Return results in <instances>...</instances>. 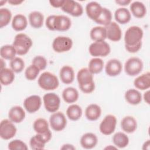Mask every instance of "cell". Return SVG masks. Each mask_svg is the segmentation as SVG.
I'll use <instances>...</instances> for the list:
<instances>
[{
  "mask_svg": "<svg viewBox=\"0 0 150 150\" xmlns=\"http://www.w3.org/2000/svg\"><path fill=\"white\" fill-rule=\"evenodd\" d=\"M77 80L80 90L84 93H91L95 89L93 75L88 68L84 67L79 70Z\"/></svg>",
  "mask_w": 150,
  "mask_h": 150,
  "instance_id": "1",
  "label": "cell"
},
{
  "mask_svg": "<svg viewBox=\"0 0 150 150\" xmlns=\"http://www.w3.org/2000/svg\"><path fill=\"white\" fill-rule=\"evenodd\" d=\"M144 32L142 29L137 26H132L128 28L124 35L125 47L142 46V39Z\"/></svg>",
  "mask_w": 150,
  "mask_h": 150,
  "instance_id": "2",
  "label": "cell"
},
{
  "mask_svg": "<svg viewBox=\"0 0 150 150\" xmlns=\"http://www.w3.org/2000/svg\"><path fill=\"white\" fill-rule=\"evenodd\" d=\"M32 40L25 33L17 34L13 40L12 45L15 47L18 55L26 54L32 46Z\"/></svg>",
  "mask_w": 150,
  "mask_h": 150,
  "instance_id": "3",
  "label": "cell"
},
{
  "mask_svg": "<svg viewBox=\"0 0 150 150\" xmlns=\"http://www.w3.org/2000/svg\"><path fill=\"white\" fill-rule=\"evenodd\" d=\"M38 83L39 87L45 90H55L59 85L57 76L49 71H45L41 74L38 79Z\"/></svg>",
  "mask_w": 150,
  "mask_h": 150,
  "instance_id": "4",
  "label": "cell"
},
{
  "mask_svg": "<svg viewBox=\"0 0 150 150\" xmlns=\"http://www.w3.org/2000/svg\"><path fill=\"white\" fill-rule=\"evenodd\" d=\"M90 54L94 57H105L111 52L109 44L105 40L97 41L92 43L89 47Z\"/></svg>",
  "mask_w": 150,
  "mask_h": 150,
  "instance_id": "5",
  "label": "cell"
},
{
  "mask_svg": "<svg viewBox=\"0 0 150 150\" xmlns=\"http://www.w3.org/2000/svg\"><path fill=\"white\" fill-rule=\"evenodd\" d=\"M143 66V62L139 58L132 57L128 59L125 63L124 70L128 76H135L141 73Z\"/></svg>",
  "mask_w": 150,
  "mask_h": 150,
  "instance_id": "6",
  "label": "cell"
},
{
  "mask_svg": "<svg viewBox=\"0 0 150 150\" xmlns=\"http://www.w3.org/2000/svg\"><path fill=\"white\" fill-rule=\"evenodd\" d=\"M45 109L49 112H56L60 105V99L57 94L54 93H48L43 97Z\"/></svg>",
  "mask_w": 150,
  "mask_h": 150,
  "instance_id": "7",
  "label": "cell"
},
{
  "mask_svg": "<svg viewBox=\"0 0 150 150\" xmlns=\"http://www.w3.org/2000/svg\"><path fill=\"white\" fill-rule=\"evenodd\" d=\"M116 125L117 118L115 116L112 114L107 115L100 124V131L105 135H110L114 132Z\"/></svg>",
  "mask_w": 150,
  "mask_h": 150,
  "instance_id": "8",
  "label": "cell"
},
{
  "mask_svg": "<svg viewBox=\"0 0 150 150\" xmlns=\"http://www.w3.org/2000/svg\"><path fill=\"white\" fill-rule=\"evenodd\" d=\"M33 128L37 134H41L47 142H48L52 138V132L49 128V124L47 121L42 118L36 119L33 124Z\"/></svg>",
  "mask_w": 150,
  "mask_h": 150,
  "instance_id": "9",
  "label": "cell"
},
{
  "mask_svg": "<svg viewBox=\"0 0 150 150\" xmlns=\"http://www.w3.org/2000/svg\"><path fill=\"white\" fill-rule=\"evenodd\" d=\"M73 46L72 40L67 36H59L53 41V49L57 53H63L70 50Z\"/></svg>",
  "mask_w": 150,
  "mask_h": 150,
  "instance_id": "10",
  "label": "cell"
},
{
  "mask_svg": "<svg viewBox=\"0 0 150 150\" xmlns=\"http://www.w3.org/2000/svg\"><path fill=\"white\" fill-rule=\"evenodd\" d=\"M61 9L74 17L80 16L83 13V8L81 5L73 0H64Z\"/></svg>",
  "mask_w": 150,
  "mask_h": 150,
  "instance_id": "11",
  "label": "cell"
},
{
  "mask_svg": "<svg viewBox=\"0 0 150 150\" xmlns=\"http://www.w3.org/2000/svg\"><path fill=\"white\" fill-rule=\"evenodd\" d=\"M16 128L10 120L4 119L0 124V136L2 139L8 140L12 138L16 133Z\"/></svg>",
  "mask_w": 150,
  "mask_h": 150,
  "instance_id": "12",
  "label": "cell"
},
{
  "mask_svg": "<svg viewBox=\"0 0 150 150\" xmlns=\"http://www.w3.org/2000/svg\"><path fill=\"white\" fill-rule=\"evenodd\" d=\"M49 122L51 128L56 131H60L65 128L67 119L62 112H53L50 117Z\"/></svg>",
  "mask_w": 150,
  "mask_h": 150,
  "instance_id": "13",
  "label": "cell"
},
{
  "mask_svg": "<svg viewBox=\"0 0 150 150\" xmlns=\"http://www.w3.org/2000/svg\"><path fill=\"white\" fill-rule=\"evenodd\" d=\"M42 105V100L38 95H32L26 98L23 101V106L29 113H34L38 111Z\"/></svg>",
  "mask_w": 150,
  "mask_h": 150,
  "instance_id": "14",
  "label": "cell"
},
{
  "mask_svg": "<svg viewBox=\"0 0 150 150\" xmlns=\"http://www.w3.org/2000/svg\"><path fill=\"white\" fill-rule=\"evenodd\" d=\"M104 27L106 30L107 38L113 42H118L121 40L122 31L118 23L111 21Z\"/></svg>",
  "mask_w": 150,
  "mask_h": 150,
  "instance_id": "15",
  "label": "cell"
},
{
  "mask_svg": "<svg viewBox=\"0 0 150 150\" xmlns=\"http://www.w3.org/2000/svg\"><path fill=\"white\" fill-rule=\"evenodd\" d=\"M53 29L57 31H66L71 25L70 19L65 15H55L53 20Z\"/></svg>",
  "mask_w": 150,
  "mask_h": 150,
  "instance_id": "16",
  "label": "cell"
},
{
  "mask_svg": "<svg viewBox=\"0 0 150 150\" xmlns=\"http://www.w3.org/2000/svg\"><path fill=\"white\" fill-rule=\"evenodd\" d=\"M122 69V66L121 62L116 59L108 60L105 66L106 74L110 77H115L119 75Z\"/></svg>",
  "mask_w": 150,
  "mask_h": 150,
  "instance_id": "17",
  "label": "cell"
},
{
  "mask_svg": "<svg viewBox=\"0 0 150 150\" xmlns=\"http://www.w3.org/2000/svg\"><path fill=\"white\" fill-rule=\"evenodd\" d=\"M103 8L97 2H90L86 6V14L89 18L95 22L101 13Z\"/></svg>",
  "mask_w": 150,
  "mask_h": 150,
  "instance_id": "18",
  "label": "cell"
},
{
  "mask_svg": "<svg viewBox=\"0 0 150 150\" xmlns=\"http://www.w3.org/2000/svg\"><path fill=\"white\" fill-rule=\"evenodd\" d=\"M25 112L22 107L16 105L12 107L9 111V119L13 123H20L25 118Z\"/></svg>",
  "mask_w": 150,
  "mask_h": 150,
  "instance_id": "19",
  "label": "cell"
},
{
  "mask_svg": "<svg viewBox=\"0 0 150 150\" xmlns=\"http://www.w3.org/2000/svg\"><path fill=\"white\" fill-rule=\"evenodd\" d=\"M80 142L83 148L90 149L96 146L98 142V138L94 134L87 132L82 135Z\"/></svg>",
  "mask_w": 150,
  "mask_h": 150,
  "instance_id": "20",
  "label": "cell"
},
{
  "mask_svg": "<svg viewBox=\"0 0 150 150\" xmlns=\"http://www.w3.org/2000/svg\"><path fill=\"white\" fill-rule=\"evenodd\" d=\"M121 127L124 132L128 134L132 133L137 128V120L132 116H126L121 121Z\"/></svg>",
  "mask_w": 150,
  "mask_h": 150,
  "instance_id": "21",
  "label": "cell"
},
{
  "mask_svg": "<svg viewBox=\"0 0 150 150\" xmlns=\"http://www.w3.org/2000/svg\"><path fill=\"white\" fill-rule=\"evenodd\" d=\"M59 75L61 81L66 84L71 83L74 79V70L71 66L67 65L64 66L61 68Z\"/></svg>",
  "mask_w": 150,
  "mask_h": 150,
  "instance_id": "22",
  "label": "cell"
},
{
  "mask_svg": "<svg viewBox=\"0 0 150 150\" xmlns=\"http://www.w3.org/2000/svg\"><path fill=\"white\" fill-rule=\"evenodd\" d=\"M134 85L141 90L148 89L150 87V73L148 71L137 77L134 81Z\"/></svg>",
  "mask_w": 150,
  "mask_h": 150,
  "instance_id": "23",
  "label": "cell"
},
{
  "mask_svg": "<svg viewBox=\"0 0 150 150\" xmlns=\"http://www.w3.org/2000/svg\"><path fill=\"white\" fill-rule=\"evenodd\" d=\"M101 114V109L100 107L96 104L88 105L85 110V115L87 120L90 121L97 120Z\"/></svg>",
  "mask_w": 150,
  "mask_h": 150,
  "instance_id": "24",
  "label": "cell"
},
{
  "mask_svg": "<svg viewBox=\"0 0 150 150\" xmlns=\"http://www.w3.org/2000/svg\"><path fill=\"white\" fill-rule=\"evenodd\" d=\"M114 18L118 23L124 25L131 21V15L128 9L125 8H120L115 11Z\"/></svg>",
  "mask_w": 150,
  "mask_h": 150,
  "instance_id": "25",
  "label": "cell"
},
{
  "mask_svg": "<svg viewBox=\"0 0 150 150\" xmlns=\"http://www.w3.org/2000/svg\"><path fill=\"white\" fill-rule=\"evenodd\" d=\"M130 11L132 14L137 18H142L146 13L145 5L139 1L132 2L130 5Z\"/></svg>",
  "mask_w": 150,
  "mask_h": 150,
  "instance_id": "26",
  "label": "cell"
},
{
  "mask_svg": "<svg viewBox=\"0 0 150 150\" xmlns=\"http://www.w3.org/2000/svg\"><path fill=\"white\" fill-rule=\"evenodd\" d=\"M28 25V21L26 16L22 14H17L12 19V27L16 31L25 30Z\"/></svg>",
  "mask_w": 150,
  "mask_h": 150,
  "instance_id": "27",
  "label": "cell"
},
{
  "mask_svg": "<svg viewBox=\"0 0 150 150\" xmlns=\"http://www.w3.org/2000/svg\"><path fill=\"white\" fill-rule=\"evenodd\" d=\"M79 92L74 87H69L64 88L62 92V98L69 104L75 103L79 98Z\"/></svg>",
  "mask_w": 150,
  "mask_h": 150,
  "instance_id": "28",
  "label": "cell"
},
{
  "mask_svg": "<svg viewBox=\"0 0 150 150\" xmlns=\"http://www.w3.org/2000/svg\"><path fill=\"white\" fill-rule=\"evenodd\" d=\"M125 99L130 104L137 105L142 100V95L139 91L131 88L128 90L125 93Z\"/></svg>",
  "mask_w": 150,
  "mask_h": 150,
  "instance_id": "29",
  "label": "cell"
},
{
  "mask_svg": "<svg viewBox=\"0 0 150 150\" xmlns=\"http://www.w3.org/2000/svg\"><path fill=\"white\" fill-rule=\"evenodd\" d=\"M44 21L43 15L39 11H33L29 15V22L30 26L36 29H39L43 26Z\"/></svg>",
  "mask_w": 150,
  "mask_h": 150,
  "instance_id": "30",
  "label": "cell"
},
{
  "mask_svg": "<svg viewBox=\"0 0 150 150\" xmlns=\"http://www.w3.org/2000/svg\"><path fill=\"white\" fill-rule=\"evenodd\" d=\"M15 79L14 72L11 69L4 68L0 71V81L2 85L8 86L11 84Z\"/></svg>",
  "mask_w": 150,
  "mask_h": 150,
  "instance_id": "31",
  "label": "cell"
},
{
  "mask_svg": "<svg viewBox=\"0 0 150 150\" xmlns=\"http://www.w3.org/2000/svg\"><path fill=\"white\" fill-rule=\"evenodd\" d=\"M91 39L94 42L105 40L107 38L106 30L103 26H95L93 28L90 32Z\"/></svg>",
  "mask_w": 150,
  "mask_h": 150,
  "instance_id": "32",
  "label": "cell"
},
{
  "mask_svg": "<svg viewBox=\"0 0 150 150\" xmlns=\"http://www.w3.org/2000/svg\"><path fill=\"white\" fill-rule=\"evenodd\" d=\"M82 114V109L77 104H71L66 110V115L71 121H77L81 118Z\"/></svg>",
  "mask_w": 150,
  "mask_h": 150,
  "instance_id": "33",
  "label": "cell"
},
{
  "mask_svg": "<svg viewBox=\"0 0 150 150\" xmlns=\"http://www.w3.org/2000/svg\"><path fill=\"white\" fill-rule=\"evenodd\" d=\"M104 68L103 60L98 57H94L91 59L88 66V69L93 74H98L102 71Z\"/></svg>",
  "mask_w": 150,
  "mask_h": 150,
  "instance_id": "34",
  "label": "cell"
},
{
  "mask_svg": "<svg viewBox=\"0 0 150 150\" xmlns=\"http://www.w3.org/2000/svg\"><path fill=\"white\" fill-rule=\"evenodd\" d=\"M46 143H47V142L44 137L39 134H36L33 136L29 142L31 148L35 150L43 149Z\"/></svg>",
  "mask_w": 150,
  "mask_h": 150,
  "instance_id": "35",
  "label": "cell"
},
{
  "mask_svg": "<svg viewBox=\"0 0 150 150\" xmlns=\"http://www.w3.org/2000/svg\"><path fill=\"white\" fill-rule=\"evenodd\" d=\"M112 141L117 147L124 148L128 145L129 138L125 134L122 132H118L114 135Z\"/></svg>",
  "mask_w": 150,
  "mask_h": 150,
  "instance_id": "36",
  "label": "cell"
},
{
  "mask_svg": "<svg viewBox=\"0 0 150 150\" xmlns=\"http://www.w3.org/2000/svg\"><path fill=\"white\" fill-rule=\"evenodd\" d=\"M16 54V51L13 45H4L0 49V55L4 59L11 60L15 57Z\"/></svg>",
  "mask_w": 150,
  "mask_h": 150,
  "instance_id": "37",
  "label": "cell"
},
{
  "mask_svg": "<svg viewBox=\"0 0 150 150\" xmlns=\"http://www.w3.org/2000/svg\"><path fill=\"white\" fill-rule=\"evenodd\" d=\"M112 19L111 12L106 8H103L102 11L98 16L97 20L95 21L98 24L104 25V26L108 25Z\"/></svg>",
  "mask_w": 150,
  "mask_h": 150,
  "instance_id": "38",
  "label": "cell"
},
{
  "mask_svg": "<svg viewBox=\"0 0 150 150\" xmlns=\"http://www.w3.org/2000/svg\"><path fill=\"white\" fill-rule=\"evenodd\" d=\"M12 13L6 8L0 9V28H2L8 25L11 19Z\"/></svg>",
  "mask_w": 150,
  "mask_h": 150,
  "instance_id": "39",
  "label": "cell"
},
{
  "mask_svg": "<svg viewBox=\"0 0 150 150\" xmlns=\"http://www.w3.org/2000/svg\"><path fill=\"white\" fill-rule=\"evenodd\" d=\"M9 64L12 70L16 73L22 72L25 67V62L23 60L19 57H15L11 60Z\"/></svg>",
  "mask_w": 150,
  "mask_h": 150,
  "instance_id": "40",
  "label": "cell"
},
{
  "mask_svg": "<svg viewBox=\"0 0 150 150\" xmlns=\"http://www.w3.org/2000/svg\"><path fill=\"white\" fill-rule=\"evenodd\" d=\"M40 71V70L36 66L32 64L25 70V77L28 80H34L37 78Z\"/></svg>",
  "mask_w": 150,
  "mask_h": 150,
  "instance_id": "41",
  "label": "cell"
},
{
  "mask_svg": "<svg viewBox=\"0 0 150 150\" xmlns=\"http://www.w3.org/2000/svg\"><path fill=\"white\" fill-rule=\"evenodd\" d=\"M8 149L10 150H27L26 144L20 139H14L8 144Z\"/></svg>",
  "mask_w": 150,
  "mask_h": 150,
  "instance_id": "42",
  "label": "cell"
},
{
  "mask_svg": "<svg viewBox=\"0 0 150 150\" xmlns=\"http://www.w3.org/2000/svg\"><path fill=\"white\" fill-rule=\"evenodd\" d=\"M32 64L36 66L40 70H43L46 69L47 62V60L43 56H36L33 59Z\"/></svg>",
  "mask_w": 150,
  "mask_h": 150,
  "instance_id": "43",
  "label": "cell"
},
{
  "mask_svg": "<svg viewBox=\"0 0 150 150\" xmlns=\"http://www.w3.org/2000/svg\"><path fill=\"white\" fill-rule=\"evenodd\" d=\"M54 15H52L49 16L45 21V24H46V26L47 27V28L50 30H52L54 31L53 29V20L54 18Z\"/></svg>",
  "mask_w": 150,
  "mask_h": 150,
  "instance_id": "44",
  "label": "cell"
},
{
  "mask_svg": "<svg viewBox=\"0 0 150 150\" xmlns=\"http://www.w3.org/2000/svg\"><path fill=\"white\" fill-rule=\"evenodd\" d=\"M64 0H50L49 3L54 8H60L63 4Z\"/></svg>",
  "mask_w": 150,
  "mask_h": 150,
  "instance_id": "45",
  "label": "cell"
},
{
  "mask_svg": "<svg viewBox=\"0 0 150 150\" xmlns=\"http://www.w3.org/2000/svg\"><path fill=\"white\" fill-rule=\"evenodd\" d=\"M115 2L116 4L121 6H126L131 2L130 0H118V1H115Z\"/></svg>",
  "mask_w": 150,
  "mask_h": 150,
  "instance_id": "46",
  "label": "cell"
},
{
  "mask_svg": "<svg viewBox=\"0 0 150 150\" xmlns=\"http://www.w3.org/2000/svg\"><path fill=\"white\" fill-rule=\"evenodd\" d=\"M144 101L148 104H149V91L148 90L144 94Z\"/></svg>",
  "mask_w": 150,
  "mask_h": 150,
  "instance_id": "47",
  "label": "cell"
},
{
  "mask_svg": "<svg viewBox=\"0 0 150 150\" xmlns=\"http://www.w3.org/2000/svg\"><path fill=\"white\" fill-rule=\"evenodd\" d=\"M9 4L12 5H18L21 4L23 1H18V0H9L8 1Z\"/></svg>",
  "mask_w": 150,
  "mask_h": 150,
  "instance_id": "48",
  "label": "cell"
},
{
  "mask_svg": "<svg viewBox=\"0 0 150 150\" xmlns=\"http://www.w3.org/2000/svg\"><path fill=\"white\" fill-rule=\"evenodd\" d=\"M62 149H75V148L71 144H64L61 148Z\"/></svg>",
  "mask_w": 150,
  "mask_h": 150,
  "instance_id": "49",
  "label": "cell"
},
{
  "mask_svg": "<svg viewBox=\"0 0 150 150\" xmlns=\"http://www.w3.org/2000/svg\"><path fill=\"white\" fill-rule=\"evenodd\" d=\"M149 145H150V142L149 140H147L146 142H144L142 146V149H149Z\"/></svg>",
  "mask_w": 150,
  "mask_h": 150,
  "instance_id": "50",
  "label": "cell"
},
{
  "mask_svg": "<svg viewBox=\"0 0 150 150\" xmlns=\"http://www.w3.org/2000/svg\"><path fill=\"white\" fill-rule=\"evenodd\" d=\"M1 62V69H4L5 67V62L4 61V59L1 58L0 59Z\"/></svg>",
  "mask_w": 150,
  "mask_h": 150,
  "instance_id": "51",
  "label": "cell"
},
{
  "mask_svg": "<svg viewBox=\"0 0 150 150\" xmlns=\"http://www.w3.org/2000/svg\"><path fill=\"white\" fill-rule=\"evenodd\" d=\"M117 149L116 147H114V146H112L111 145L108 146H107L106 148H105V149Z\"/></svg>",
  "mask_w": 150,
  "mask_h": 150,
  "instance_id": "52",
  "label": "cell"
},
{
  "mask_svg": "<svg viewBox=\"0 0 150 150\" xmlns=\"http://www.w3.org/2000/svg\"><path fill=\"white\" fill-rule=\"evenodd\" d=\"M6 2H7V1H0V5H1V6L4 5V3L5 4Z\"/></svg>",
  "mask_w": 150,
  "mask_h": 150,
  "instance_id": "53",
  "label": "cell"
}]
</instances>
